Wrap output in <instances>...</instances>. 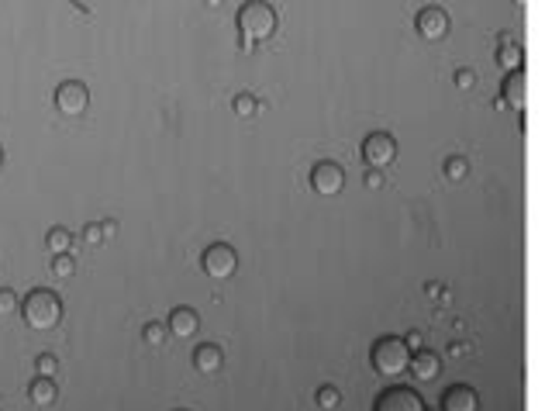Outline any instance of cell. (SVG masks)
<instances>
[{"mask_svg": "<svg viewBox=\"0 0 545 411\" xmlns=\"http://www.w3.org/2000/svg\"><path fill=\"white\" fill-rule=\"evenodd\" d=\"M238 31H242V49L249 52L256 42H266L276 31V10L266 0H249L238 10Z\"/></svg>", "mask_w": 545, "mask_h": 411, "instance_id": "6da1fadb", "label": "cell"}, {"mask_svg": "<svg viewBox=\"0 0 545 411\" xmlns=\"http://www.w3.org/2000/svg\"><path fill=\"white\" fill-rule=\"evenodd\" d=\"M21 315H24V322L35 332H49L62 318V301L52 291H31L24 297V304H21Z\"/></svg>", "mask_w": 545, "mask_h": 411, "instance_id": "7a4b0ae2", "label": "cell"}, {"mask_svg": "<svg viewBox=\"0 0 545 411\" xmlns=\"http://www.w3.org/2000/svg\"><path fill=\"white\" fill-rule=\"evenodd\" d=\"M370 363H373V370L383 373V377H397V373H404L407 370V363H411V349L404 346V339H397V336H386L380 339L373 352H370Z\"/></svg>", "mask_w": 545, "mask_h": 411, "instance_id": "3957f363", "label": "cell"}, {"mask_svg": "<svg viewBox=\"0 0 545 411\" xmlns=\"http://www.w3.org/2000/svg\"><path fill=\"white\" fill-rule=\"evenodd\" d=\"M201 266H204V273H208V277H215V280H228V277H235V270H238V256H235V249H231V245L215 242V245H208V249H204Z\"/></svg>", "mask_w": 545, "mask_h": 411, "instance_id": "277c9868", "label": "cell"}, {"mask_svg": "<svg viewBox=\"0 0 545 411\" xmlns=\"http://www.w3.org/2000/svg\"><path fill=\"white\" fill-rule=\"evenodd\" d=\"M55 108L66 117H80L90 108V90L80 80H66V83L55 87Z\"/></svg>", "mask_w": 545, "mask_h": 411, "instance_id": "5b68a950", "label": "cell"}, {"mask_svg": "<svg viewBox=\"0 0 545 411\" xmlns=\"http://www.w3.org/2000/svg\"><path fill=\"white\" fill-rule=\"evenodd\" d=\"M363 159L370 163V170H383L397 159V142L386 131H373L363 138Z\"/></svg>", "mask_w": 545, "mask_h": 411, "instance_id": "8992f818", "label": "cell"}, {"mask_svg": "<svg viewBox=\"0 0 545 411\" xmlns=\"http://www.w3.org/2000/svg\"><path fill=\"white\" fill-rule=\"evenodd\" d=\"M373 411H428L414 387H390L377 398Z\"/></svg>", "mask_w": 545, "mask_h": 411, "instance_id": "52a82bcc", "label": "cell"}, {"mask_svg": "<svg viewBox=\"0 0 545 411\" xmlns=\"http://www.w3.org/2000/svg\"><path fill=\"white\" fill-rule=\"evenodd\" d=\"M311 187L321 194V197H335L342 187H345V170L338 163H318L311 170Z\"/></svg>", "mask_w": 545, "mask_h": 411, "instance_id": "ba28073f", "label": "cell"}, {"mask_svg": "<svg viewBox=\"0 0 545 411\" xmlns=\"http://www.w3.org/2000/svg\"><path fill=\"white\" fill-rule=\"evenodd\" d=\"M500 101L514 111H525L528 104V80H525V69H511L507 80L500 83Z\"/></svg>", "mask_w": 545, "mask_h": 411, "instance_id": "9c48e42d", "label": "cell"}, {"mask_svg": "<svg viewBox=\"0 0 545 411\" xmlns=\"http://www.w3.org/2000/svg\"><path fill=\"white\" fill-rule=\"evenodd\" d=\"M414 24H418V35L428 38V42H438V38L449 35V14H445L442 7H425V10L418 14Z\"/></svg>", "mask_w": 545, "mask_h": 411, "instance_id": "30bf717a", "label": "cell"}, {"mask_svg": "<svg viewBox=\"0 0 545 411\" xmlns=\"http://www.w3.org/2000/svg\"><path fill=\"white\" fill-rule=\"evenodd\" d=\"M442 411H480V394L470 384H452L442 394Z\"/></svg>", "mask_w": 545, "mask_h": 411, "instance_id": "8fae6325", "label": "cell"}, {"mask_svg": "<svg viewBox=\"0 0 545 411\" xmlns=\"http://www.w3.org/2000/svg\"><path fill=\"white\" fill-rule=\"evenodd\" d=\"M166 329H169L176 339H190V336H197L201 318H197V311H194V308H173V311H169Z\"/></svg>", "mask_w": 545, "mask_h": 411, "instance_id": "7c38bea8", "label": "cell"}, {"mask_svg": "<svg viewBox=\"0 0 545 411\" xmlns=\"http://www.w3.org/2000/svg\"><path fill=\"white\" fill-rule=\"evenodd\" d=\"M407 370L421 380V384H428V380H435L438 370H442V359H438L435 352L428 349H418L414 356H411V363H407Z\"/></svg>", "mask_w": 545, "mask_h": 411, "instance_id": "4fadbf2b", "label": "cell"}, {"mask_svg": "<svg viewBox=\"0 0 545 411\" xmlns=\"http://www.w3.org/2000/svg\"><path fill=\"white\" fill-rule=\"evenodd\" d=\"M221 363H224V352H221V346H215V342L197 346V352H194L197 373H215V370H221Z\"/></svg>", "mask_w": 545, "mask_h": 411, "instance_id": "5bb4252c", "label": "cell"}, {"mask_svg": "<svg viewBox=\"0 0 545 411\" xmlns=\"http://www.w3.org/2000/svg\"><path fill=\"white\" fill-rule=\"evenodd\" d=\"M497 66L500 69H521V45L511 38V35H504L500 38V45H497Z\"/></svg>", "mask_w": 545, "mask_h": 411, "instance_id": "9a60e30c", "label": "cell"}, {"mask_svg": "<svg viewBox=\"0 0 545 411\" xmlns=\"http://www.w3.org/2000/svg\"><path fill=\"white\" fill-rule=\"evenodd\" d=\"M55 394H59V391H55L52 377H35V380H31V387H28V398H31L38 408H49V405L55 401Z\"/></svg>", "mask_w": 545, "mask_h": 411, "instance_id": "2e32d148", "label": "cell"}, {"mask_svg": "<svg viewBox=\"0 0 545 411\" xmlns=\"http://www.w3.org/2000/svg\"><path fill=\"white\" fill-rule=\"evenodd\" d=\"M73 249V235L66 232V229H52L49 232V252L52 256H62V252H69Z\"/></svg>", "mask_w": 545, "mask_h": 411, "instance_id": "e0dca14e", "label": "cell"}, {"mask_svg": "<svg viewBox=\"0 0 545 411\" xmlns=\"http://www.w3.org/2000/svg\"><path fill=\"white\" fill-rule=\"evenodd\" d=\"M231 108H235V115H238V117H252V115H259V101H256L252 94H238V97L231 101Z\"/></svg>", "mask_w": 545, "mask_h": 411, "instance_id": "ac0fdd59", "label": "cell"}, {"mask_svg": "<svg viewBox=\"0 0 545 411\" xmlns=\"http://www.w3.org/2000/svg\"><path fill=\"white\" fill-rule=\"evenodd\" d=\"M442 170H445V180H463V176L470 173V163L463 156H449Z\"/></svg>", "mask_w": 545, "mask_h": 411, "instance_id": "d6986e66", "label": "cell"}, {"mask_svg": "<svg viewBox=\"0 0 545 411\" xmlns=\"http://www.w3.org/2000/svg\"><path fill=\"white\" fill-rule=\"evenodd\" d=\"M52 273H55V277H62V280L76 273V263H73V256H69V252L55 256V259H52Z\"/></svg>", "mask_w": 545, "mask_h": 411, "instance_id": "ffe728a7", "label": "cell"}, {"mask_svg": "<svg viewBox=\"0 0 545 411\" xmlns=\"http://www.w3.org/2000/svg\"><path fill=\"white\" fill-rule=\"evenodd\" d=\"M35 370H38V377H52L59 373V359L52 352H42V356H35Z\"/></svg>", "mask_w": 545, "mask_h": 411, "instance_id": "44dd1931", "label": "cell"}, {"mask_svg": "<svg viewBox=\"0 0 545 411\" xmlns=\"http://www.w3.org/2000/svg\"><path fill=\"white\" fill-rule=\"evenodd\" d=\"M338 405H342V394H338L335 387H321V391H318V408L331 411V408H338Z\"/></svg>", "mask_w": 545, "mask_h": 411, "instance_id": "7402d4cb", "label": "cell"}, {"mask_svg": "<svg viewBox=\"0 0 545 411\" xmlns=\"http://www.w3.org/2000/svg\"><path fill=\"white\" fill-rule=\"evenodd\" d=\"M142 339L149 342V346H159L166 339V325H159V322H149L145 329H142Z\"/></svg>", "mask_w": 545, "mask_h": 411, "instance_id": "603a6c76", "label": "cell"}, {"mask_svg": "<svg viewBox=\"0 0 545 411\" xmlns=\"http://www.w3.org/2000/svg\"><path fill=\"white\" fill-rule=\"evenodd\" d=\"M456 87L459 90H473L477 87V73L473 69H456Z\"/></svg>", "mask_w": 545, "mask_h": 411, "instance_id": "cb8c5ba5", "label": "cell"}, {"mask_svg": "<svg viewBox=\"0 0 545 411\" xmlns=\"http://www.w3.org/2000/svg\"><path fill=\"white\" fill-rule=\"evenodd\" d=\"M17 311V297L14 291H0V315H14Z\"/></svg>", "mask_w": 545, "mask_h": 411, "instance_id": "d4e9b609", "label": "cell"}, {"mask_svg": "<svg viewBox=\"0 0 545 411\" xmlns=\"http://www.w3.org/2000/svg\"><path fill=\"white\" fill-rule=\"evenodd\" d=\"M83 238H87V245H101V242H104L101 225H87V229H83Z\"/></svg>", "mask_w": 545, "mask_h": 411, "instance_id": "484cf974", "label": "cell"}, {"mask_svg": "<svg viewBox=\"0 0 545 411\" xmlns=\"http://www.w3.org/2000/svg\"><path fill=\"white\" fill-rule=\"evenodd\" d=\"M404 346H407V349H421V346H425V336H421V332H407V336H404Z\"/></svg>", "mask_w": 545, "mask_h": 411, "instance_id": "4316f807", "label": "cell"}, {"mask_svg": "<svg viewBox=\"0 0 545 411\" xmlns=\"http://www.w3.org/2000/svg\"><path fill=\"white\" fill-rule=\"evenodd\" d=\"M366 187H370V190H380L383 187V170H370V173H366Z\"/></svg>", "mask_w": 545, "mask_h": 411, "instance_id": "83f0119b", "label": "cell"}, {"mask_svg": "<svg viewBox=\"0 0 545 411\" xmlns=\"http://www.w3.org/2000/svg\"><path fill=\"white\" fill-rule=\"evenodd\" d=\"M101 232H104V238H114V235H117V222H104Z\"/></svg>", "mask_w": 545, "mask_h": 411, "instance_id": "f1b7e54d", "label": "cell"}, {"mask_svg": "<svg viewBox=\"0 0 545 411\" xmlns=\"http://www.w3.org/2000/svg\"><path fill=\"white\" fill-rule=\"evenodd\" d=\"M442 284H428V297H438V301H442Z\"/></svg>", "mask_w": 545, "mask_h": 411, "instance_id": "f546056e", "label": "cell"}, {"mask_svg": "<svg viewBox=\"0 0 545 411\" xmlns=\"http://www.w3.org/2000/svg\"><path fill=\"white\" fill-rule=\"evenodd\" d=\"M463 352H466V346H463V342H456V346L449 349V356H463Z\"/></svg>", "mask_w": 545, "mask_h": 411, "instance_id": "4dcf8cb0", "label": "cell"}, {"mask_svg": "<svg viewBox=\"0 0 545 411\" xmlns=\"http://www.w3.org/2000/svg\"><path fill=\"white\" fill-rule=\"evenodd\" d=\"M204 3H208V7H221L224 0H204Z\"/></svg>", "mask_w": 545, "mask_h": 411, "instance_id": "1f68e13d", "label": "cell"}, {"mask_svg": "<svg viewBox=\"0 0 545 411\" xmlns=\"http://www.w3.org/2000/svg\"><path fill=\"white\" fill-rule=\"evenodd\" d=\"M514 3H518V7H525V3H528V0H514Z\"/></svg>", "mask_w": 545, "mask_h": 411, "instance_id": "d6a6232c", "label": "cell"}, {"mask_svg": "<svg viewBox=\"0 0 545 411\" xmlns=\"http://www.w3.org/2000/svg\"><path fill=\"white\" fill-rule=\"evenodd\" d=\"M0 166H3V149H0Z\"/></svg>", "mask_w": 545, "mask_h": 411, "instance_id": "836d02e7", "label": "cell"}]
</instances>
